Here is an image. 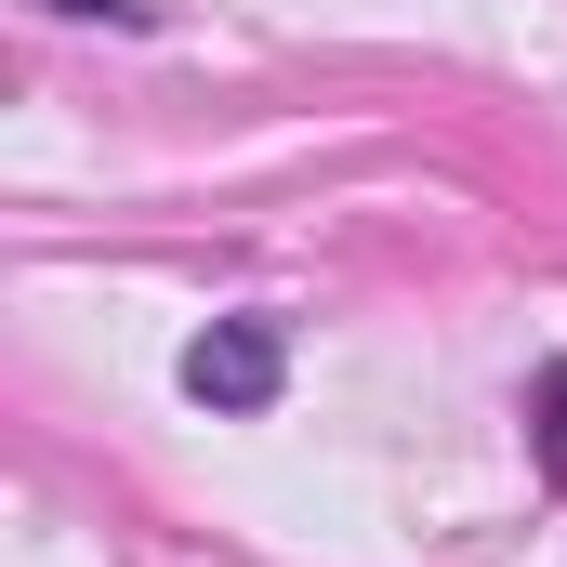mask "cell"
Here are the masks:
<instances>
[{
    "label": "cell",
    "mask_w": 567,
    "mask_h": 567,
    "mask_svg": "<svg viewBox=\"0 0 567 567\" xmlns=\"http://www.w3.org/2000/svg\"><path fill=\"white\" fill-rule=\"evenodd\" d=\"M53 13H133V0H53Z\"/></svg>",
    "instance_id": "3"
},
{
    "label": "cell",
    "mask_w": 567,
    "mask_h": 567,
    "mask_svg": "<svg viewBox=\"0 0 567 567\" xmlns=\"http://www.w3.org/2000/svg\"><path fill=\"white\" fill-rule=\"evenodd\" d=\"M278 370H290L278 317H212V330L185 343V396H198V410H265Z\"/></svg>",
    "instance_id": "1"
},
{
    "label": "cell",
    "mask_w": 567,
    "mask_h": 567,
    "mask_svg": "<svg viewBox=\"0 0 567 567\" xmlns=\"http://www.w3.org/2000/svg\"><path fill=\"white\" fill-rule=\"evenodd\" d=\"M542 449H555V475H567V370H542Z\"/></svg>",
    "instance_id": "2"
}]
</instances>
